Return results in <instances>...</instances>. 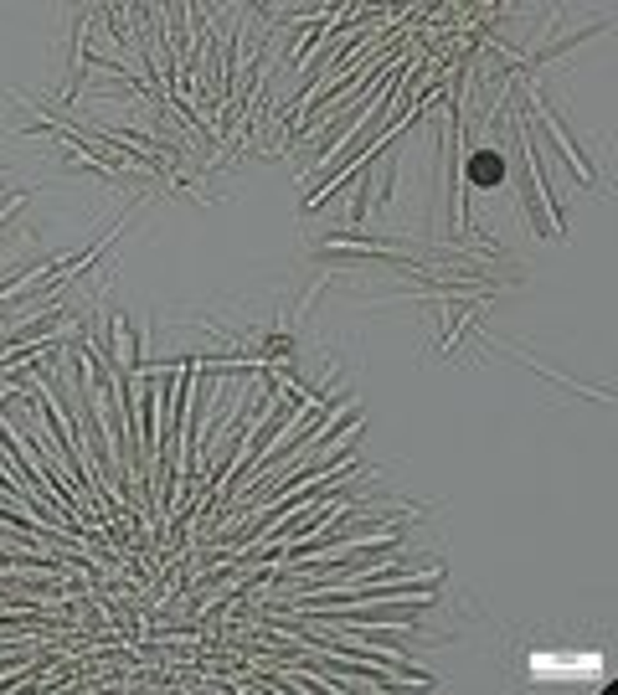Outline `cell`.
Instances as JSON below:
<instances>
[{"instance_id":"6da1fadb","label":"cell","mask_w":618,"mask_h":695,"mask_svg":"<svg viewBox=\"0 0 618 695\" xmlns=\"http://www.w3.org/2000/svg\"><path fill=\"white\" fill-rule=\"evenodd\" d=\"M531 670H536V675H572V670L597 675V655H582V659H572V655H536Z\"/></svg>"},{"instance_id":"3957f363","label":"cell","mask_w":618,"mask_h":695,"mask_svg":"<svg viewBox=\"0 0 618 695\" xmlns=\"http://www.w3.org/2000/svg\"><path fill=\"white\" fill-rule=\"evenodd\" d=\"M305 500H320V490H305V494H294V505H305ZM288 505H273V511L263 515V520H273V515H284Z\"/></svg>"},{"instance_id":"7a4b0ae2","label":"cell","mask_w":618,"mask_h":695,"mask_svg":"<svg viewBox=\"0 0 618 695\" xmlns=\"http://www.w3.org/2000/svg\"><path fill=\"white\" fill-rule=\"evenodd\" d=\"M469 176H474V185H500L505 181V160H500L494 150H485V155H474Z\"/></svg>"}]
</instances>
